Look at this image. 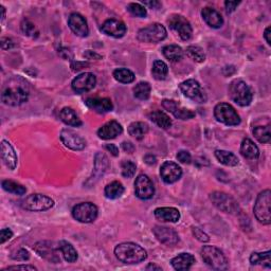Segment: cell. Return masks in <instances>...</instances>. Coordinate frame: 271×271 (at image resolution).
Returning a JSON list of instances; mask_svg holds the SVG:
<instances>
[{
	"mask_svg": "<svg viewBox=\"0 0 271 271\" xmlns=\"http://www.w3.org/2000/svg\"><path fill=\"white\" fill-rule=\"evenodd\" d=\"M115 254L119 261L125 264H139L148 257V252L135 242H123L115 248Z\"/></svg>",
	"mask_w": 271,
	"mask_h": 271,
	"instance_id": "1",
	"label": "cell"
},
{
	"mask_svg": "<svg viewBox=\"0 0 271 271\" xmlns=\"http://www.w3.org/2000/svg\"><path fill=\"white\" fill-rule=\"evenodd\" d=\"M201 257L209 267L214 270H227L229 263L223 251L214 246H205L200 251Z\"/></svg>",
	"mask_w": 271,
	"mask_h": 271,
	"instance_id": "2",
	"label": "cell"
},
{
	"mask_svg": "<svg viewBox=\"0 0 271 271\" xmlns=\"http://www.w3.org/2000/svg\"><path fill=\"white\" fill-rule=\"evenodd\" d=\"M229 95L231 100L242 107L250 105L253 98L251 88L242 80H234L230 84Z\"/></svg>",
	"mask_w": 271,
	"mask_h": 271,
	"instance_id": "3",
	"label": "cell"
},
{
	"mask_svg": "<svg viewBox=\"0 0 271 271\" xmlns=\"http://www.w3.org/2000/svg\"><path fill=\"white\" fill-rule=\"evenodd\" d=\"M271 192L265 190L258 194L253 212L256 219L263 225H270L271 223Z\"/></svg>",
	"mask_w": 271,
	"mask_h": 271,
	"instance_id": "4",
	"label": "cell"
},
{
	"mask_svg": "<svg viewBox=\"0 0 271 271\" xmlns=\"http://www.w3.org/2000/svg\"><path fill=\"white\" fill-rule=\"evenodd\" d=\"M167 32L165 26L161 24H151L148 27L143 28L138 32L137 38L141 43H150V44H157L162 42L163 39L166 38Z\"/></svg>",
	"mask_w": 271,
	"mask_h": 271,
	"instance_id": "5",
	"label": "cell"
},
{
	"mask_svg": "<svg viewBox=\"0 0 271 271\" xmlns=\"http://www.w3.org/2000/svg\"><path fill=\"white\" fill-rule=\"evenodd\" d=\"M214 116L218 122L229 126H236L241 123V117L234 107L228 103L217 104L214 108Z\"/></svg>",
	"mask_w": 271,
	"mask_h": 271,
	"instance_id": "6",
	"label": "cell"
},
{
	"mask_svg": "<svg viewBox=\"0 0 271 271\" xmlns=\"http://www.w3.org/2000/svg\"><path fill=\"white\" fill-rule=\"evenodd\" d=\"M210 199L214 206L225 213L236 215L241 212V208L235 199L223 192H213L210 195Z\"/></svg>",
	"mask_w": 271,
	"mask_h": 271,
	"instance_id": "7",
	"label": "cell"
},
{
	"mask_svg": "<svg viewBox=\"0 0 271 271\" xmlns=\"http://www.w3.org/2000/svg\"><path fill=\"white\" fill-rule=\"evenodd\" d=\"M22 208L31 212L47 211L54 206V200L43 194H31L22 201Z\"/></svg>",
	"mask_w": 271,
	"mask_h": 271,
	"instance_id": "8",
	"label": "cell"
},
{
	"mask_svg": "<svg viewBox=\"0 0 271 271\" xmlns=\"http://www.w3.org/2000/svg\"><path fill=\"white\" fill-rule=\"evenodd\" d=\"M99 210L98 207L92 202H82L78 203L72 209V216L77 222L83 224L93 223L98 217Z\"/></svg>",
	"mask_w": 271,
	"mask_h": 271,
	"instance_id": "9",
	"label": "cell"
},
{
	"mask_svg": "<svg viewBox=\"0 0 271 271\" xmlns=\"http://www.w3.org/2000/svg\"><path fill=\"white\" fill-rule=\"evenodd\" d=\"M29 99V92L26 88L21 86H14L5 88L1 93V100L3 104L8 106L22 105Z\"/></svg>",
	"mask_w": 271,
	"mask_h": 271,
	"instance_id": "10",
	"label": "cell"
},
{
	"mask_svg": "<svg viewBox=\"0 0 271 271\" xmlns=\"http://www.w3.org/2000/svg\"><path fill=\"white\" fill-rule=\"evenodd\" d=\"M180 90L186 98L196 103H206L207 93L196 80H186L180 84Z\"/></svg>",
	"mask_w": 271,
	"mask_h": 271,
	"instance_id": "11",
	"label": "cell"
},
{
	"mask_svg": "<svg viewBox=\"0 0 271 271\" xmlns=\"http://www.w3.org/2000/svg\"><path fill=\"white\" fill-rule=\"evenodd\" d=\"M167 24L172 30L176 32L182 41L186 42L191 39L192 34H193V30H192V26L190 21L183 17L182 15L174 14L169 16L167 19Z\"/></svg>",
	"mask_w": 271,
	"mask_h": 271,
	"instance_id": "12",
	"label": "cell"
},
{
	"mask_svg": "<svg viewBox=\"0 0 271 271\" xmlns=\"http://www.w3.org/2000/svg\"><path fill=\"white\" fill-rule=\"evenodd\" d=\"M135 193L140 199H151L155 194V188L149 176L141 174L136 178L135 181Z\"/></svg>",
	"mask_w": 271,
	"mask_h": 271,
	"instance_id": "13",
	"label": "cell"
},
{
	"mask_svg": "<svg viewBox=\"0 0 271 271\" xmlns=\"http://www.w3.org/2000/svg\"><path fill=\"white\" fill-rule=\"evenodd\" d=\"M95 84H97V77H95L93 73L84 72L72 81L71 86L76 93H84L93 89L95 87Z\"/></svg>",
	"mask_w": 271,
	"mask_h": 271,
	"instance_id": "14",
	"label": "cell"
},
{
	"mask_svg": "<svg viewBox=\"0 0 271 271\" xmlns=\"http://www.w3.org/2000/svg\"><path fill=\"white\" fill-rule=\"evenodd\" d=\"M60 140L66 148L72 151H83L86 148V140L71 129H63L60 133Z\"/></svg>",
	"mask_w": 271,
	"mask_h": 271,
	"instance_id": "15",
	"label": "cell"
},
{
	"mask_svg": "<svg viewBox=\"0 0 271 271\" xmlns=\"http://www.w3.org/2000/svg\"><path fill=\"white\" fill-rule=\"evenodd\" d=\"M160 176L166 183H174L181 178L182 168L180 167L177 163L172 161H166L160 167Z\"/></svg>",
	"mask_w": 271,
	"mask_h": 271,
	"instance_id": "16",
	"label": "cell"
},
{
	"mask_svg": "<svg viewBox=\"0 0 271 271\" xmlns=\"http://www.w3.org/2000/svg\"><path fill=\"white\" fill-rule=\"evenodd\" d=\"M108 167H109V162L108 159H107V157L104 154H102V152H98L94 158V168L92 175L88 179L86 184L91 186L94 183H97L99 181V179L106 173Z\"/></svg>",
	"mask_w": 271,
	"mask_h": 271,
	"instance_id": "17",
	"label": "cell"
},
{
	"mask_svg": "<svg viewBox=\"0 0 271 271\" xmlns=\"http://www.w3.org/2000/svg\"><path fill=\"white\" fill-rule=\"evenodd\" d=\"M101 31L104 34L115 38H121L126 34V26L123 21L115 18L107 19L101 27Z\"/></svg>",
	"mask_w": 271,
	"mask_h": 271,
	"instance_id": "18",
	"label": "cell"
},
{
	"mask_svg": "<svg viewBox=\"0 0 271 271\" xmlns=\"http://www.w3.org/2000/svg\"><path fill=\"white\" fill-rule=\"evenodd\" d=\"M152 233H154L158 241L166 246H174L178 244L179 241L178 233L172 228L155 226V227L152 228Z\"/></svg>",
	"mask_w": 271,
	"mask_h": 271,
	"instance_id": "19",
	"label": "cell"
},
{
	"mask_svg": "<svg viewBox=\"0 0 271 271\" xmlns=\"http://www.w3.org/2000/svg\"><path fill=\"white\" fill-rule=\"evenodd\" d=\"M163 108H166L167 111L177 119L180 120H190V119L195 117V112L188 108H184L176 101L174 100H163L162 101Z\"/></svg>",
	"mask_w": 271,
	"mask_h": 271,
	"instance_id": "20",
	"label": "cell"
},
{
	"mask_svg": "<svg viewBox=\"0 0 271 271\" xmlns=\"http://www.w3.org/2000/svg\"><path fill=\"white\" fill-rule=\"evenodd\" d=\"M68 26L75 35L86 37L89 34V28L85 17L78 13H72L68 19Z\"/></svg>",
	"mask_w": 271,
	"mask_h": 271,
	"instance_id": "21",
	"label": "cell"
},
{
	"mask_svg": "<svg viewBox=\"0 0 271 271\" xmlns=\"http://www.w3.org/2000/svg\"><path fill=\"white\" fill-rule=\"evenodd\" d=\"M34 249L37 252L39 256L48 259L51 263H60V258L58 256V250L55 249L52 242L50 241H39L34 246Z\"/></svg>",
	"mask_w": 271,
	"mask_h": 271,
	"instance_id": "22",
	"label": "cell"
},
{
	"mask_svg": "<svg viewBox=\"0 0 271 271\" xmlns=\"http://www.w3.org/2000/svg\"><path fill=\"white\" fill-rule=\"evenodd\" d=\"M123 133V127L117 121H110L104 124L103 126L100 127L98 131V136L100 139L103 140H110L115 139L118 136H120Z\"/></svg>",
	"mask_w": 271,
	"mask_h": 271,
	"instance_id": "23",
	"label": "cell"
},
{
	"mask_svg": "<svg viewBox=\"0 0 271 271\" xmlns=\"http://www.w3.org/2000/svg\"><path fill=\"white\" fill-rule=\"evenodd\" d=\"M88 108L94 110L98 114H105L114 109L112 102L108 98H89L85 102Z\"/></svg>",
	"mask_w": 271,
	"mask_h": 271,
	"instance_id": "24",
	"label": "cell"
},
{
	"mask_svg": "<svg viewBox=\"0 0 271 271\" xmlns=\"http://www.w3.org/2000/svg\"><path fill=\"white\" fill-rule=\"evenodd\" d=\"M1 159L9 169H15L17 166V155L14 148L5 140L1 141Z\"/></svg>",
	"mask_w": 271,
	"mask_h": 271,
	"instance_id": "25",
	"label": "cell"
},
{
	"mask_svg": "<svg viewBox=\"0 0 271 271\" xmlns=\"http://www.w3.org/2000/svg\"><path fill=\"white\" fill-rule=\"evenodd\" d=\"M154 214L157 219L166 223H177L180 219V212L178 211V209L173 207L157 208Z\"/></svg>",
	"mask_w": 271,
	"mask_h": 271,
	"instance_id": "26",
	"label": "cell"
},
{
	"mask_svg": "<svg viewBox=\"0 0 271 271\" xmlns=\"http://www.w3.org/2000/svg\"><path fill=\"white\" fill-rule=\"evenodd\" d=\"M201 16L203 20H205L207 24L214 29H219L220 27H223L224 25V18L218 13L216 10H214L212 8H205L201 11Z\"/></svg>",
	"mask_w": 271,
	"mask_h": 271,
	"instance_id": "27",
	"label": "cell"
},
{
	"mask_svg": "<svg viewBox=\"0 0 271 271\" xmlns=\"http://www.w3.org/2000/svg\"><path fill=\"white\" fill-rule=\"evenodd\" d=\"M194 263H195V257L192 256L191 253H180L171 261V264L174 267V269L179 271L190 269L192 266H193Z\"/></svg>",
	"mask_w": 271,
	"mask_h": 271,
	"instance_id": "28",
	"label": "cell"
},
{
	"mask_svg": "<svg viewBox=\"0 0 271 271\" xmlns=\"http://www.w3.org/2000/svg\"><path fill=\"white\" fill-rule=\"evenodd\" d=\"M241 152L242 156L250 160L257 159L259 157V150L257 148V145L249 138H246L242 140L241 145Z\"/></svg>",
	"mask_w": 271,
	"mask_h": 271,
	"instance_id": "29",
	"label": "cell"
},
{
	"mask_svg": "<svg viewBox=\"0 0 271 271\" xmlns=\"http://www.w3.org/2000/svg\"><path fill=\"white\" fill-rule=\"evenodd\" d=\"M60 118L65 124L73 127H78L82 125V121L78 119L76 112L71 107H64L60 112Z\"/></svg>",
	"mask_w": 271,
	"mask_h": 271,
	"instance_id": "30",
	"label": "cell"
},
{
	"mask_svg": "<svg viewBox=\"0 0 271 271\" xmlns=\"http://www.w3.org/2000/svg\"><path fill=\"white\" fill-rule=\"evenodd\" d=\"M162 53L165 58L173 63L181 60L183 58V50L178 45H168L162 49Z\"/></svg>",
	"mask_w": 271,
	"mask_h": 271,
	"instance_id": "31",
	"label": "cell"
},
{
	"mask_svg": "<svg viewBox=\"0 0 271 271\" xmlns=\"http://www.w3.org/2000/svg\"><path fill=\"white\" fill-rule=\"evenodd\" d=\"M150 119L151 121L154 122L156 125H158L160 128L167 129L172 126L171 118H169L166 112H163L161 110L152 111L151 114H150Z\"/></svg>",
	"mask_w": 271,
	"mask_h": 271,
	"instance_id": "32",
	"label": "cell"
},
{
	"mask_svg": "<svg viewBox=\"0 0 271 271\" xmlns=\"http://www.w3.org/2000/svg\"><path fill=\"white\" fill-rule=\"evenodd\" d=\"M60 250L61 251V254L65 258V261L68 263H75L77 259V252L75 250V248L73 247L70 242H68L66 241H60L59 244Z\"/></svg>",
	"mask_w": 271,
	"mask_h": 271,
	"instance_id": "33",
	"label": "cell"
},
{
	"mask_svg": "<svg viewBox=\"0 0 271 271\" xmlns=\"http://www.w3.org/2000/svg\"><path fill=\"white\" fill-rule=\"evenodd\" d=\"M215 157L216 159L224 166H236L239 165V158H237L233 152L217 150L215 151Z\"/></svg>",
	"mask_w": 271,
	"mask_h": 271,
	"instance_id": "34",
	"label": "cell"
},
{
	"mask_svg": "<svg viewBox=\"0 0 271 271\" xmlns=\"http://www.w3.org/2000/svg\"><path fill=\"white\" fill-rule=\"evenodd\" d=\"M149 133V125L144 122H134L128 126V134L132 137L141 140Z\"/></svg>",
	"mask_w": 271,
	"mask_h": 271,
	"instance_id": "35",
	"label": "cell"
},
{
	"mask_svg": "<svg viewBox=\"0 0 271 271\" xmlns=\"http://www.w3.org/2000/svg\"><path fill=\"white\" fill-rule=\"evenodd\" d=\"M124 193V186L121 182L112 181L106 185L105 188V196L108 199H118Z\"/></svg>",
	"mask_w": 271,
	"mask_h": 271,
	"instance_id": "36",
	"label": "cell"
},
{
	"mask_svg": "<svg viewBox=\"0 0 271 271\" xmlns=\"http://www.w3.org/2000/svg\"><path fill=\"white\" fill-rule=\"evenodd\" d=\"M250 263L252 265H264L265 267L271 268V251L252 253Z\"/></svg>",
	"mask_w": 271,
	"mask_h": 271,
	"instance_id": "37",
	"label": "cell"
},
{
	"mask_svg": "<svg viewBox=\"0 0 271 271\" xmlns=\"http://www.w3.org/2000/svg\"><path fill=\"white\" fill-rule=\"evenodd\" d=\"M114 77L118 82L123 83V84H129L135 81V75L134 72L126 68H119L114 71Z\"/></svg>",
	"mask_w": 271,
	"mask_h": 271,
	"instance_id": "38",
	"label": "cell"
},
{
	"mask_svg": "<svg viewBox=\"0 0 271 271\" xmlns=\"http://www.w3.org/2000/svg\"><path fill=\"white\" fill-rule=\"evenodd\" d=\"M167 72H168V67L165 61L156 60L154 65H152V69H151L152 76L158 81L165 80L167 75Z\"/></svg>",
	"mask_w": 271,
	"mask_h": 271,
	"instance_id": "39",
	"label": "cell"
},
{
	"mask_svg": "<svg viewBox=\"0 0 271 271\" xmlns=\"http://www.w3.org/2000/svg\"><path fill=\"white\" fill-rule=\"evenodd\" d=\"M151 85L148 82H141L138 85H136L134 88V95L138 100L145 101L150 98L151 95Z\"/></svg>",
	"mask_w": 271,
	"mask_h": 271,
	"instance_id": "40",
	"label": "cell"
},
{
	"mask_svg": "<svg viewBox=\"0 0 271 271\" xmlns=\"http://www.w3.org/2000/svg\"><path fill=\"white\" fill-rule=\"evenodd\" d=\"M254 137L257 139L258 142L261 143H268L271 140V133H270V124H267L265 126H256L253 129Z\"/></svg>",
	"mask_w": 271,
	"mask_h": 271,
	"instance_id": "41",
	"label": "cell"
},
{
	"mask_svg": "<svg viewBox=\"0 0 271 271\" xmlns=\"http://www.w3.org/2000/svg\"><path fill=\"white\" fill-rule=\"evenodd\" d=\"M1 184L3 190L9 192V193H12L15 195H25L27 193V189L24 185L17 183L13 181V180H3Z\"/></svg>",
	"mask_w": 271,
	"mask_h": 271,
	"instance_id": "42",
	"label": "cell"
},
{
	"mask_svg": "<svg viewBox=\"0 0 271 271\" xmlns=\"http://www.w3.org/2000/svg\"><path fill=\"white\" fill-rule=\"evenodd\" d=\"M186 55L196 63H202L206 60V53L203 49L199 46H189L185 50Z\"/></svg>",
	"mask_w": 271,
	"mask_h": 271,
	"instance_id": "43",
	"label": "cell"
},
{
	"mask_svg": "<svg viewBox=\"0 0 271 271\" xmlns=\"http://www.w3.org/2000/svg\"><path fill=\"white\" fill-rule=\"evenodd\" d=\"M20 29L22 33L27 36H30L32 38H36L39 35V32L36 29V27L29 19H24L20 25Z\"/></svg>",
	"mask_w": 271,
	"mask_h": 271,
	"instance_id": "44",
	"label": "cell"
},
{
	"mask_svg": "<svg viewBox=\"0 0 271 271\" xmlns=\"http://www.w3.org/2000/svg\"><path fill=\"white\" fill-rule=\"evenodd\" d=\"M127 11L132 15L136 17H141V18H144V17L148 16V11H146L144 5L140 3H129L127 5Z\"/></svg>",
	"mask_w": 271,
	"mask_h": 271,
	"instance_id": "45",
	"label": "cell"
},
{
	"mask_svg": "<svg viewBox=\"0 0 271 271\" xmlns=\"http://www.w3.org/2000/svg\"><path fill=\"white\" fill-rule=\"evenodd\" d=\"M121 169H122V175L124 177L132 178L136 174V171H137V166H136V165L133 161L125 160L122 162Z\"/></svg>",
	"mask_w": 271,
	"mask_h": 271,
	"instance_id": "46",
	"label": "cell"
},
{
	"mask_svg": "<svg viewBox=\"0 0 271 271\" xmlns=\"http://www.w3.org/2000/svg\"><path fill=\"white\" fill-rule=\"evenodd\" d=\"M192 232H193V235L196 237V239L201 242H208L209 241H210V237H209V235L203 232V231L199 228L194 227L193 229H192Z\"/></svg>",
	"mask_w": 271,
	"mask_h": 271,
	"instance_id": "47",
	"label": "cell"
},
{
	"mask_svg": "<svg viewBox=\"0 0 271 271\" xmlns=\"http://www.w3.org/2000/svg\"><path fill=\"white\" fill-rule=\"evenodd\" d=\"M176 157L178 161L183 163V165H190L192 161V157L188 151H179Z\"/></svg>",
	"mask_w": 271,
	"mask_h": 271,
	"instance_id": "48",
	"label": "cell"
},
{
	"mask_svg": "<svg viewBox=\"0 0 271 271\" xmlns=\"http://www.w3.org/2000/svg\"><path fill=\"white\" fill-rule=\"evenodd\" d=\"M12 258L15 261H28L30 258V253L26 249H19L15 253V256H12Z\"/></svg>",
	"mask_w": 271,
	"mask_h": 271,
	"instance_id": "49",
	"label": "cell"
},
{
	"mask_svg": "<svg viewBox=\"0 0 271 271\" xmlns=\"http://www.w3.org/2000/svg\"><path fill=\"white\" fill-rule=\"evenodd\" d=\"M13 237V232H12V230L11 229H8V228H4L1 230V232H0V242L1 244H4L5 241L11 240Z\"/></svg>",
	"mask_w": 271,
	"mask_h": 271,
	"instance_id": "50",
	"label": "cell"
},
{
	"mask_svg": "<svg viewBox=\"0 0 271 271\" xmlns=\"http://www.w3.org/2000/svg\"><path fill=\"white\" fill-rule=\"evenodd\" d=\"M4 270H37L36 267L31 266V265H17V266H9Z\"/></svg>",
	"mask_w": 271,
	"mask_h": 271,
	"instance_id": "51",
	"label": "cell"
},
{
	"mask_svg": "<svg viewBox=\"0 0 271 271\" xmlns=\"http://www.w3.org/2000/svg\"><path fill=\"white\" fill-rule=\"evenodd\" d=\"M85 67H88V63H84V61H75V60H73L71 63V68L73 71H80L84 69Z\"/></svg>",
	"mask_w": 271,
	"mask_h": 271,
	"instance_id": "52",
	"label": "cell"
},
{
	"mask_svg": "<svg viewBox=\"0 0 271 271\" xmlns=\"http://www.w3.org/2000/svg\"><path fill=\"white\" fill-rule=\"evenodd\" d=\"M1 47L3 50H9L14 47V43L11 38H2L1 39Z\"/></svg>",
	"mask_w": 271,
	"mask_h": 271,
	"instance_id": "53",
	"label": "cell"
},
{
	"mask_svg": "<svg viewBox=\"0 0 271 271\" xmlns=\"http://www.w3.org/2000/svg\"><path fill=\"white\" fill-rule=\"evenodd\" d=\"M240 4V2L237 1H226L225 2V7H226V11H227L228 13L233 12V11L237 8V5Z\"/></svg>",
	"mask_w": 271,
	"mask_h": 271,
	"instance_id": "54",
	"label": "cell"
},
{
	"mask_svg": "<svg viewBox=\"0 0 271 271\" xmlns=\"http://www.w3.org/2000/svg\"><path fill=\"white\" fill-rule=\"evenodd\" d=\"M84 56L88 60H101L102 59V55L93 52V51H91V50H87L86 52L84 53Z\"/></svg>",
	"mask_w": 271,
	"mask_h": 271,
	"instance_id": "55",
	"label": "cell"
},
{
	"mask_svg": "<svg viewBox=\"0 0 271 271\" xmlns=\"http://www.w3.org/2000/svg\"><path fill=\"white\" fill-rule=\"evenodd\" d=\"M122 149L125 151L129 152V154H132V152H134L136 150L135 145L132 142H129V141H125V142L122 143Z\"/></svg>",
	"mask_w": 271,
	"mask_h": 271,
	"instance_id": "56",
	"label": "cell"
},
{
	"mask_svg": "<svg viewBox=\"0 0 271 271\" xmlns=\"http://www.w3.org/2000/svg\"><path fill=\"white\" fill-rule=\"evenodd\" d=\"M144 4V7H149L150 9H159L161 7V3L157 0H152V1H143L142 2Z\"/></svg>",
	"mask_w": 271,
	"mask_h": 271,
	"instance_id": "57",
	"label": "cell"
},
{
	"mask_svg": "<svg viewBox=\"0 0 271 271\" xmlns=\"http://www.w3.org/2000/svg\"><path fill=\"white\" fill-rule=\"evenodd\" d=\"M105 148H106L107 151L111 152L112 156H115V157L119 156V149L117 148L115 144H106Z\"/></svg>",
	"mask_w": 271,
	"mask_h": 271,
	"instance_id": "58",
	"label": "cell"
},
{
	"mask_svg": "<svg viewBox=\"0 0 271 271\" xmlns=\"http://www.w3.org/2000/svg\"><path fill=\"white\" fill-rule=\"evenodd\" d=\"M144 161H145L146 165L152 166V165H155V163L157 162V159H156L155 156H152L151 154H149V155H146L144 157Z\"/></svg>",
	"mask_w": 271,
	"mask_h": 271,
	"instance_id": "59",
	"label": "cell"
},
{
	"mask_svg": "<svg viewBox=\"0 0 271 271\" xmlns=\"http://www.w3.org/2000/svg\"><path fill=\"white\" fill-rule=\"evenodd\" d=\"M271 28L270 27H267L266 28V30H265V32H264V37H265V39H266V42H267V44L269 45H271Z\"/></svg>",
	"mask_w": 271,
	"mask_h": 271,
	"instance_id": "60",
	"label": "cell"
},
{
	"mask_svg": "<svg viewBox=\"0 0 271 271\" xmlns=\"http://www.w3.org/2000/svg\"><path fill=\"white\" fill-rule=\"evenodd\" d=\"M146 270H162V268L160 266H157L155 264H150L146 267Z\"/></svg>",
	"mask_w": 271,
	"mask_h": 271,
	"instance_id": "61",
	"label": "cell"
},
{
	"mask_svg": "<svg viewBox=\"0 0 271 271\" xmlns=\"http://www.w3.org/2000/svg\"><path fill=\"white\" fill-rule=\"evenodd\" d=\"M0 9H1V12H2V14H1V19L3 20V19H4V17H5V8L3 7V5H0Z\"/></svg>",
	"mask_w": 271,
	"mask_h": 271,
	"instance_id": "62",
	"label": "cell"
}]
</instances>
